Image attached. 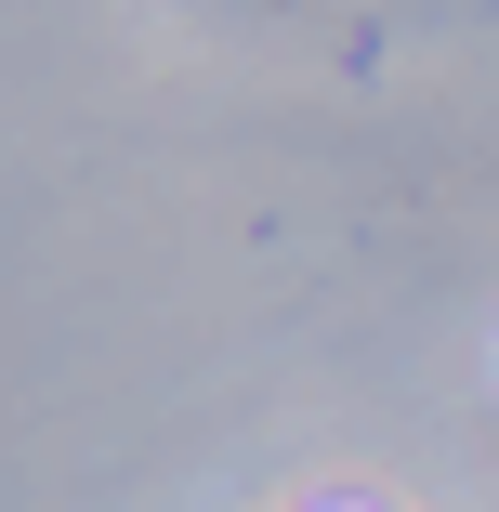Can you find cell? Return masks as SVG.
Here are the masks:
<instances>
[]
</instances>
